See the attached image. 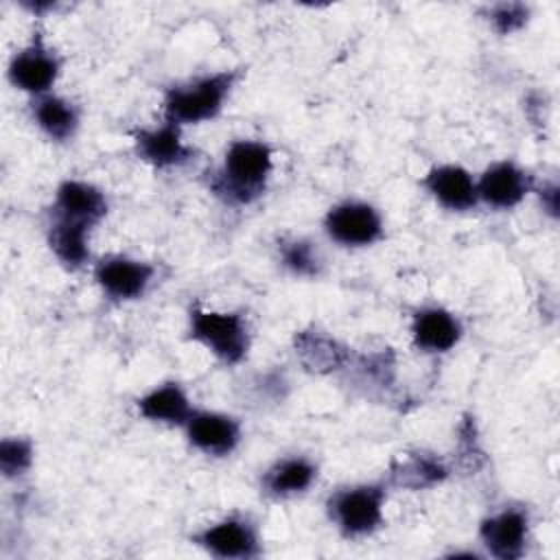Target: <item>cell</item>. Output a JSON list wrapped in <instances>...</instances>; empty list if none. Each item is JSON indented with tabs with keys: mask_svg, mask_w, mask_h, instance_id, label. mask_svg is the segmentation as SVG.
<instances>
[{
	"mask_svg": "<svg viewBox=\"0 0 560 560\" xmlns=\"http://www.w3.org/2000/svg\"><path fill=\"white\" fill-rule=\"evenodd\" d=\"M389 492L383 477L341 483L324 499L326 521L343 540H365L385 525Z\"/></svg>",
	"mask_w": 560,
	"mask_h": 560,
	"instance_id": "cell-3",
	"label": "cell"
},
{
	"mask_svg": "<svg viewBox=\"0 0 560 560\" xmlns=\"http://www.w3.org/2000/svg\"><path fill=\"white\" fill-rule=\"evenodd\" d=\"M420 188L442 210L453 214H466L479 208L477 177L459 162H435L422 177Z\"/></svg>",
	"mask_w": 560,
	"mask_h": 560,
	"instance_id": "cell-14",
	"label": "cell"
},
{
	"mask_svg": "<svg viewBox=\"0 0 560 560\" xmlns=\"http://www.w3.org/2000/svg\"><path fill=\"white\" fill-rule=\"evenodd\" d=\"M63 70L59 50L48 42L42 26H35L28 39L15 48L7 61V81L28 98L55 90Z\"/></svg>",
	"mask_w": 560,
	"mask_h": 560,
	"instance_id": "cell-6",
	"label": "cell"
},
{
	"mask_svg": "<svg viewBox=\"0 0 560 560\" xmlns=\"http://www.w3.org/2000/svg\"><path fill=\"white\" fill-rule=\"evenodd\" d=\"M28 118L35 129L52 144H68L77 138L83 120L81 105L59 92L28 98Z\"/></svg>",
	"mask_w": 560,
	"mask_h": 560,
	"instance_id": "cell-19",
	"label": "cell"
},
{
	"mask_svg": "<svg viewBox=\"0 0 560 560\" xmlns=\"http://www.w3.org/2000/svg\"><path fill=\"white\" fill-rule=\"evenodd\" d=\"M22 7H24L26 11H31L35 18H42L44 13L57 9L55 2H22Z\"/></svg>",
	"mask_w": 560,
	"mask_h": 560,
	"instance_id": "cell-26",
	"label": "cell"
},
{
	"mask_svg": "<svg viewBox=\"0 0 560 560\" xmlns=\"http://www.w3.org/2000/svg\"><path fill=\"white\" fill-rule=\"evenodd\" d=\"M276 168V151L260 138H234L208 173V192L228 208H249L269 188Z\"/></svg>",
	"mask_w": 560,
	"mask_h": 560,
	"instance_id": "cell-1",
	"label": "cell"
},
{
	"mask_svg": "<svg viewBox=\"0 0 560 560\" xmlns=\"http://www.w3.org/2000/svg\"><path fill=\"white\" fill-rule=\"evenodd\" d=\"M92 232L94 228L85 223L70 221L50 212L44 225V238L50 256L57 260L59 267L72 273L92 267L96 258L92 254Z\"/></svg>",
	"mask_w": 560,
	"mask_h": 560,
	"instance_id": "cell-18",
	"label": "cell"
},
{
	"mask_svg": "<svg viewBox=\"0 0 560 560\" xmlns=\"http://www.w3.org/2000/svg\"><path fill=\"white\" fill-rule=\"evenodd\" d=\"M322 232L341 249H368L385 238V217L368 199L343 197L326 208Z\"/></svg>",
	"mask_w": 560,
	"mask_h": 560,
	"instance_id": "cell-7",
	"label": "cell"
},
{
	"mask_svg": "<svg viewBox=\"0 0 560 560\" xmlns=\"http://www.w3.org/2000/svg\"><path fill=\"white\" fill-rule=\"evenodd\" d=\"M188 542L217 560H256L265 553L260 523L243 510H232L199 525L190 532Z\"/></svg>",
	"mask_w": 560,
	"mask_h": 560,
	"instance_id": "cell-5",
	"label": "cell"
},
{
	"mask_svg": "<svg viewBox=\"0 0 560 560\" xmlns=\"http://www.w3.org/2000/svg\"><path fill=\"white\" fill-rule=\"evenodd\" d=\"M462 317L440 302H424L409 315V341L424 357H444L464 339Z\"/></svg>",
	"mask_w": 560,
	"mask_h": 560,
	"instance_id": "cell-13",
	"label": "cell"
},
{
	"mask_svg": "<svg viewBox=\"0 0 560 560\" xmlns=\"http://www.w3.org/2000/svg\"><path fill=\"white\" fill-rule=\"evenodd\" d=\"M184 127L160 118L131 129L133 155L153 171H177L195 162L197 149L186 140Z\"/></svg>",
	"mask_w": 560,
	"mask_h": 560,
	"instance_id": "cell-10",
	"label": "cell"
},
{
	"mask_svg": "<svg viewBox=\"0 0 560 560\" xmlns=\"http://www.w3.org/2000/svg\"><path fill=\"white\" fill-rule=\"evenodd\" d=\"M243 79L241 68H221L175 81L162 90V118L188 129L212 122Z\"/></svg>",
	"mask_w": 560,
	"mask_h": 560,
	"instance_id": "cell-2",
	"label": "cell"
},
{
	"mask_svg": "<svg viewBox=\"0 0 560 560\" xmlns=\"http://www.w3.org/2000/svg\"><path fill=\"white\" fill-rule=\"evenodd\" d=\"M35 442L28 435H4L0 440V475L7 481L26 477L35 464Z\"/></svg>",
	"mask_w": 560,
	"mask_h": 560,
	"instance_id": "cell-23",
	"label": "cell"
},
{
	"mask_svg": "<svg viewBox=\"0 0 560 560\" xmlns=\"http://www.w3.org/2000/svg\"><path fill=\"white\" fill-rule=\"evenodd\" d=\"M138 418L149 424L182 429L188 416L195 411V402L186 389V385L177 378H166L153 383L133 400Z\"/></svg>",
	"mask_w": 560,
	"mask_h": 560,
	"instance_id": "cell-17",
	"label": "cell"
},
{
	"mask_svg": "<svg viewBox=\"0 0 560 560\" xmlns=\"http://www.w3.org/2000/svg\"><path fill=\"white\" fill-rule=\"evenodd\" d=\"M451 477V466L438 453L418 448L396 457L383 477L389 490L420 492L442 486Z\"/></svg>",
	"mask_w": 560,
	"mask_h": 560,
	"instance_id": "cell-20",
	"label": "cell"
},
{
	"mask_svg": "<svg viewBox=\"0 0 560 560\" xmlns=\"http://www.w3.org/2000/svg\"><path fill=\"white\" fill-rule=\"evenodd\" d=\"M319 479V462L308 453H284L258 475V492L267 501H291L313 490Z\"/></svg>",
	"mask_w": 560,
	"mask_h": 560,
	"instance_id": "cell-15",
	"label": "cell"
},
{
	"mask_svg": "<svg viewBox=\"0 0 560 560\" xmlns=\"http://www.w3.org/2000/svg\"><path fill=\"white\" fill-rule=\"evenodd\" d=\"M186 339L221 365L236 368L249 357L254 332L243 311L208 308L201 302H192L186 311Z\"/></svg>",
	"mask_w": 560,
	"mask_h": 560,
	"instance_id": "cell-4",
	"label": "cell"
},
{
	"mask_svg": "<svg viewBox=\"0 0 560 560\" xmlns=\"http://www.w3.org/2000/svg\"><path fill=\"white\" fill-rule=\"evenodd\" d=\"M293 348L298 361L313 374L346 372L354 359L346 343L319 328H306L295 332Z\"/></svg>",
	"mask_w": 560,
	"mask_h": 560,
	"instance_id": "cell-21",
	"label": "cell"
},
{
	"mask_svg": "<svg viewBox=\"0 0 560 560\" xmlns=\"http://www.w3.org/2000/svg\"><path fill=\"white\" fill-rule=\"evenodd\" d=\"M477 542L486 558L521 560L532 542V514L523 503L488 510L477 523Z\"/></svg>",
	"mask_w": 560,
	"mask_h": 560,
	"instance_id": "cell-9",
	"label": "cell"
},
{
	"mask_svg": "<svg viewBox=\"0 0 560 560\" xmlns=\"http://www.w3.org/2000/svg\"><path fill=\"white\" fill-rule=\"evenodd\" d=\"M532 195H536L540 208L545 214H549L551 219L558 217V201H560V190H558V182L556 179H536Z\"/></svg>",
	"mask_w": 560,
	"mask_h": 560,
	"instance_id": "cell-25",
	"label": "cell"
},
{
	"mask_svg": "<svg viewBox=\"0 0 560 560\" xmlns=\"http://www.w3.org/2000/svg\"><path fill=\"white\" fill-rule=\"evenodd\" d=\"M532 9L525 2H494L483 7L486 24L501 37L514 35L527 26Z\"/></svg>",
	"mask_w": 560,
	"mask_h": 560,
	"instance_id": "cell-24",
	"label": "cell"
},
{
	"mask_svg": "<svg viewBox=\"0 0 560 560\" xmlns=\"http://www.w3.org/2000/svg\"><path fill=\"white\" fill-rule=\"evenodd\" d=\"M179 431L195 453L210 459H225L234 455L245 438L238 416L208 407H195Z\"/></svg>",
	"mask_w": 560,
	"mask_h": 560,
	"instance_id": "cell-12",
	"label": "cell"
},
{
	"mask_svg": "<svg viewBox=\"0 0 560 560\" xmlns=\"http://www.w3.org/2000/svg\"><path fill=\"white\" fill-rule=\"evenodd\" d=\"M90 273L101 295L112 304H131L147 298L158 280L155 262L125 252L96 256Z\"/></svg>",
	"mask_w": 560,
	"mask_h": 560,
	"instance_id": "cell-8",
	"label": "cell"
},
{
	"mask_svg": "<svg viewBox=\"0 0 560 560\" xmlns=\"http://www.w3.org/2000/svg\"><path fill=\"white\" fill-rule=\"evenodd\" d=\"M109 195L98 184L83 177H63L52 190L48 212L96 230L109 214Z\"/></svg>",
	"mask_w": 560,
	"mask_h": 560,
	"instance_id": "cell-16",
	"label": "cell"
},
{
	"mask_svg": "<svg viewBox=\"0 0 560 560\" xmlns=\"http://www.w3.org/2000/svg\"><path fill=\"white\" fill-rule=\"evenodd\" d=\"M477 177L479 206L494 212H510L518 208L534 190L536 175L514 158H499L488 162Z\"/></svg>",
	"mask_w": 560,
	"mask_h": 560,
	"instance_id": "cell-11",
	"label": "cell"
},
{
	"mask_svg": "<svg viewBox=\"0 0 560 560\" xmlns=\"http://www.w3.org/2000/svg\"><path fill=\"white\" fill-rule=\"evenodd\" d=\"M276 260L284 273L298 280H317L326 271V256L311 236H280L276 243Z\"/></svg>",
	"mask_w": 560,
	"mask_h": 560,
	"instance_id": "cell-22",
	"label": "cell"
}]
</instances>
